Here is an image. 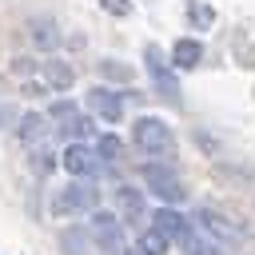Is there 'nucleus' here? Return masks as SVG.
Instances as JSON below:
<instances>
[{
    "label": "nucleus",
    "instance_id": "obj_1",
    "mask_svg": "<svg viewBox=\"0 0 255 255\" xmlns=\"http://www.w3.org/2000/svg\"><path fill=\"white\" fill-rule=\"evenodd\" d=\"M131 139H135V147L147 151V155H171V151H175V135H171V128H167L159 116H139V120L131 124Z\"/></svg>",
    "mask_w": 255,
    "mask_h": 255
},
{
    "label": "nucleus",
    "instance_id": "obj_2",
    "mask_svg": "<svg viewBox=\"0 0 255 255\" xmlns=\"http://www.w3.org/2000/svg\"><path fill=\"white\" fill-rule=\"evenodd\" d=\"M96 203H100V191H96L92 183L76 179V183H68V187H56V195H52V215H80V211H96Z\"/></svg>",
    "mask_w": 255,
    "mask_h": 255
},
{
    "label": "nucleus",
    "instance_id": "obj_3",
    "mask_svg": "<svg viewBox=\"0 0 255 255\" xmlns=\"http://www.w3.org/2000/svg\"><path fill=\"white\" fill-rule=\"evenodd\" d=\"M143 64H147L151 88H155L163 100L179 104V80H175V68H171V60H167V56H163L155 44H147V48H143Z\"/></svg>",
    "mask_w": 255,
    "mask_h": 255
},
{
    "label": "nucleus",
    "instance_id": "obj_4",
    "mask_svg": "<svg viewBox=\"0 0 255 255\" xmlns=\"http://www.w3.org/2000/svg\"><path fill=\"white\" fill-rule=\"evenodd\" d=\"M143 183H147V191H151L155 199H163V203H179V199L187 195L183 179H179L171 167H159V163H147V167H143Z\"/></svg>",
    "mask_w": 255,
    "mask_h": 255
},
{
    "label": "nucleus",
    "instance_id": "obj_5",
    "mask_svg": "<svg viewBox=\"0 0 255 255\" xmlns=\"http://www.w3.org/2000/svg\"><path fill=\"white\" fill-rule=\"evenodd\" d=\"M92 239L108 251V255H124V227H120V215L112 211H92Z\"/></svg>",
    "mask_w": 255,
    "mask_h": 255
},
{
    "label": "nucleus",
    "instance_id": "obj_6",
    "mask_svg": "<svg viewBox=\"0 0 255 255\" xmlns=\"http://www.w3.org/2000/svg\"><path fill=\"white\" fill-rule=\"evenodd\" d=\"M60 163H64V171H68V175H76V179H88V175H96V167H100V155H96V147H88V143L72 139V143L64 147Z\"/></svg>",
    "mask_w": 255,
    "mask_h": 255
},
{
    "label": "nucleus",
    "instance_id": "obj_7",
    "mask_svg": "<svg viewBox=\"0 0 255 255\" xmlns=\"http://www.w3.org/2000/svg\"><path fill=\"white\" fill-rule=\"evenodd\" d=\"M88 108H92L104 124H120V120H124V96L112 92V88H100V84H96V88L88 92Z\"/></svg>",
    "mask_w": 255,
    "mask_h": 255
},
{
    "label": "nucleus",
    "instance_id": "obj_8",
    "mask_svg": "<svg viewBox=\"0 0 255 255\" xmlns=\"http://www.w3.org/2000/svg\"><path fill=\"white\" fill-rule=\"evenodd\" d=\"M40 80L48 84V92H68L76 84V68L68 60L52 56V60H40Z\"/></svg>",
    "mask_w": 255,
    "mask_h": 255
},
{
    "label": "nucleus",
    "instance_id": "obj_9",
    "mask_svg": "<svg viewBox=\"0 0 255 255\" xmlns=\"http://www.w3.org/2000/svg\"><path fill=\"white\" fill-rule=\"evenodd\" d=\"M195 227H203L207 235H215V239H223L227 247H231V243H235V239L243 235V227H235V223H227V219H223L219 211H211V207H199V211H195Z\"/></svg>",
    "mask_w": 255,
    "mask_h": 255
},
{
    "label": "nucleus",
    "instance_id": "obj_10",
    "mask_svg": "<svg viewBox=\"0 0 255 255\" xmlns=\"http://www.w3.org/2000/svg\"><path fill=\"white\" fill-rule=\"evenodd\" d=\"M28 40H32V48H40V52H56V44H60L56 20H52V16H32V20H28Z\"/></svg>",
    "mask_w": 255,
    "mask_h": 255
},
{
    "label": "nucleus",
    "instance_id": "obj_11",
    "mask_svg": "<svg viewBox=\"0 0 255 255\" xmlns=\"http://www.w3.org/2000/svg\"><path fill=\"white\" fill-rule=\"evenodd\" d=\"M48 131H52V120H48V116H40V112H24V116H20V124H16V135H20V143H28V147L44 143V139H48Z\"/></svg>",
    "mask_w": 255,
    "mask_h": 255
},
{
    "label": "nucleus",
    "instance_id": "obj_12",
    "mask_svg": "<svg viewBox=\"0 0 255 255\" xmlns=\"http://www.w3.org/2000/svg\"><path fill=\"white\" fill-rule=\"evenodd\" d=\"M116 211H120V219L139 223V219L147 215V207H143V191H139V187L120 183V187H116Z\"/></svg>",
    "mask_w": 255,
    "mask_h": 255
},
{
    "label": "nucleus",
    "instance_id": "obj_13",
    "mask_svg": "<svg viewBox=\"0 0 255 255\" xmlns=\"http://www.w3.org/2000/svg\"><path fill=\"white\" fill-rule=\"evenodd\" d=\"M60 247H64V255H108V251L92 239V231H84V227H68V231L60 235Z\"/></svg>",
    "mask_w": 255,
    "mask_h": 255
},
{
    "label": "nucleus",
    "instance_id": "obj_14",
    "mask_svg": "<svg viewBox=\"0 0 255 255\" xmlns=\"http://www.w3.org/2000/svg\"><path fill=\"white\" fill-rule=\"evenodd\" d=\"M199 60H203V44H199V40L183 36V40H175V44H171V68H179V72H191Z\"/></svg>",
    "mask_w": 255,
    "mask_h": 255
},
{
    "label": "nucleus",
    "instance_id": "obj_15",
    "mask_svg": "<svg viewBox=\"0 0 255 255\" xmlns=\"http://www.w3.org/2000/svg\"><path fill=\"white\" fill-rule=\"evenodd\" d=\"M151 227H155V231H163L167 239H179V235L187 231V219H183L179 211H171V207H159V211L151 215Z\"/></svg>",
    "mask_w": 255,
    "mask_h": 255
},
{
    "label": "nucleus",
    "instance_id": "obj_16",
    "mask_svg": "<svg viewBox=\"0 0 255 255\" xmlns=\"http://www.w3.org/2000/svg\"><path fill=\"white\" fill-rule=\"evenodd\" d=\"M183 12H187V24H191V28H199V32H207V28L215 24V8H211V4H203V0H187V8H183Z\"/></svg>",
    "mask_w": 255,
    "mask_h": 255
},
{
    "label": "nucleus",
    "instance_id": "obj_17",
    "mask_svg": "<svg viewBox=\"0 0 255 255\" xmlns=\"http://www.w3.org/2000/svg\"><path fill=\"white\" fill-rule=\"evenodd\" d=\"M167 247H171V239L163 235V231H155V227H147L143 235H139V255H167Z\"/></svg>",
    "mask_w": 255,
    "mask_h": 255
},
{
    "label": "nucleus",
    "instance_id": "obj_18",
    "mask_svg": "<svg viewBox=\"0 0 255 255\" xmlns=\"http://www.w3.org/2000/svg\"><path fill=\"white\" fill-rule=\"evenodd\" d=\"M60 131H64L68 139H88V135H92V124H88V120L76 112V116H68V120L60 124Z\"/></svg>",
    "mask_w": 255,
    "mask_h": 255
},
{
    "label": "nucleus",
    "instance_id": "obj_19",
    "mask_svg": "<svg viewBox=\"0 0 255 255\" xmlns=\"http://www.w3.org/2000/svg\"><path fill=\"white\" fill-rule=\"evenodd\" d=\"M120 151H124L120 135H100V139H96V155H100L104 163H116V159H120Z\"/></svg>",
    "mask_w": 255,
    "mask_h": 255
},
{
    "label": "nucleus",
    "instance_id": "obj_20",
    "mask_svg": "<svg viewBox=\"0 0 255 255\" xmlns=\"http://www.w3.org/2000/svg\"><path fill=\"white\" fill-rule=\"evenodd\" d=\"M32 167H36V175H48V171L56 167V159H52V151H48L44 143H36V147H32Z\"/></svg>",
    "mask_w": 255,
    "mask_h": 255
},
{
    "label": "nucleus",
    "instance_id": "obj_21",
    "mask_svg": "<svg viewBox=\"0 0 255 255\" xmlns=\"http://www.w3.org/2000/svg\"><path fill=\"white\" fill-rule=\"evenodd\" d=\"M100 72H104L108 80H131V68H124V64H116V60H100Z\"/></svg>",
    "mask_w": 255,
    "mask_h": 255
},
{
    "label": "nucleus",
    "instance_id": "obj_22",
    "mask_svg": "<svg viewBox=\"0 0 255 255\" xmlns=\"http://www.w3.org/2000/svg\"><path fill=\"white\" fill-rule=\"evenodd\" d=\"M36 68H40V64H36L32 56H16V60H12V76H20V80H24V76H32Z\"/></svg>",
    "mask_w": 255,
    "mask_h": 255
},
{
    "label": "nucleus",
    "instance_id": "obj_23",
    "mask_svg": "<svg viewBox=\"0 0 255 255\" xmlns=\"http://www.w3.org/2000/svg\"><path fill=\"white\" fill-rule=\"evenodd\" d=\"M68 116H76V104L72 100H56L52 112H48V120H68Z\"/></svg>",
    "mask_w": 255,
    "mask_h": 255
},
{
    "label": "nucleus",
    "instance_id": "obj_24",
    "mask_svg": "<svg viewBox=\"0 0 255 255\" xmlns=\"http://www.w3.org/2000/svg\"><path fill=\"white\" fill-rule=\"evenodd\" d=\"M100 8L112 16H131V0H100Z\"/></svg>",
    "mask_w": 255,
    "mask_h": 255
},
{
    "label": "nucleus",
    "instance_id": "obj_25",
    "mask_svg": "<svg viewBox=\"0 0 255 255\" xmlns=\"http://www.w3.org/2000/svg\"><path fill=\"white\" fill-rule=\"evenodd\" d=\"M4 116H8V112H4V104H0V124H4Z\"/></svg>",
    "mask_w": 255,
    "mask_h": 255
},
{
    "label": "nucleus",
    "instance_id": "obj_26",
    "mask_svg": "<svg viewBox=\"0 0 255 255\" xmlns=\"http://www.w3.org/2000/svg\"><path fill=\"white\" fill-rule=\"evenodd\" d=\"M124 255H139V251H124Z\"/></svg>",
    "mask_w": 255,
    "mask_h": 255
}]
</instances>
